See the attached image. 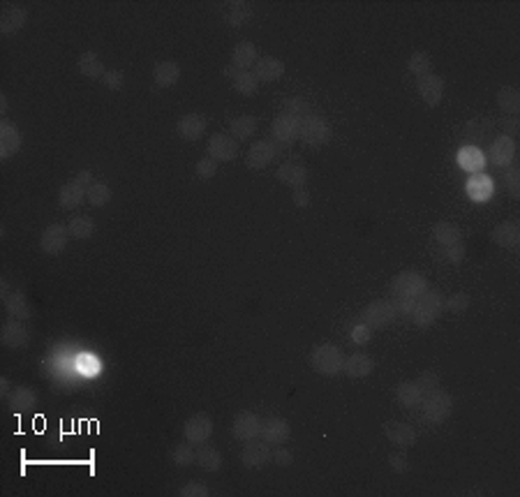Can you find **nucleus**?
<instances>
[{"instance_id":"f257e3e1","label":"nucleus","mask_w":520,"mask_h":497,"mask_svg":"<svg viewBox=\"0 0 520 497\" xmlns=\"http://www.w3.org/2000/svg\"><path fill=\"white\" fill-rule=\"evenodd\" d=\"M442 310H444V296L437 289L428 287L421 296L414 298L410 319L412 324H417V326L426 329V326H431V324H435V319L440 317Z\"/></svg>"},{"instance_id":"f03ea898","label":"nucleus","mask_w":520,"mask_h":497,"mask_svg":"<svg viewBox=\"0 0 520 497\" xmlns=\"http://www.w3.org/2000/svg\"><path fill=\"white\" fill-rule=\"evenodd\" d=\"M310 366L315 373L324 375V377H338L345 368V354L338 345L322 343L310 354Z\"/></svg>"},{"instance_id":"7ed1b4c3","label":"nucleus","mask_w":520,"mask_h":497,"mask_svg":"<svg viewBox=\"0 0 520 497\" xmlns=\"http://www.w3.org/2000/svg\"><path fill=\"white\" fill-rule=\"evenodd\" d=\"M298 139L308 146H324L333 139V127L324 116L308 114L298 120Z\"/></svg>"},{"instance_id":"20e7f679","label":"nucleus","mask_w":520,"mask_h":497,"mask_svg":"<svg viewBox=\"0 0 520 497\" xmlns=\"http://www.w3.org/2000/svg\"><path fill=\"white\" fill-rule=\"evenodd\" d=\"M421 405H424V417L431 424H444L451 417V412H454V398L440 387L431 391V394H426Z\"/></svg>"},{"instance_id":"39448f33","label":"nucleus","mask_w":520,"mask_h":497,"mask_svg":"<svg viewBox=\"0 0 520 497\" xmlns=\"http://www.w3.org/2000/svg\"><path fill=\"white\" fill-rule=\"evenodd\" d=\"M391 294L393 298H417L428 289V280L419 271H400L393 280H391Z\"/></svg>"},{"instance_id":"423d86ee","label":"nucleus","mask_w":520,"mask_h":497,"mask_svg":"<svg viewBox=\"0 0 520 497\" xmlns=\"http://www.w3.org/2000/svg\"><path fill=\"white\" fill-rule=\"evenodd\" d=\"M398 317V310L393 305V298H380V301H373L370 305L363 308V312H361V322L368 324L370 329H384L389 326L391 322Z\"/></svg>"},{"instance_id":"0eeeda50","label":"nucleus","mask_w":520,"mask_h":497,"mask_svg":"<svg viewBox=\"0 0 520 497\" xmlns=\"http://www.w3.org/2000/svg\"><path fill=\"white\" fill-rule=\"evenodd\" d=\"M273 461V449L266 440H247L243 444V451H240V463L245 465L247 470H259L263 465H268Z\"/></svg>"},{"instance_id":"6e6552de","label":"nucleus","mask_w":520,"mask_h":497,"mask_svg":"<svg viewBox=\"0 0 520 497\" xmlns=\"http://www.w3.org/2000/svg\"><path fill=\"white\" fill-rule=\"evenodd\" d=\"M67 243H70V229H67V224H60V222L49 224V227L44 229L42 236H40L42 252L54 254V257H56V254L65 252Z\"/></svg>"},{"instance_id":"1a4fd4ad","label":"nucleus","mask_w":520,"mask_h":497,"mask_svg":"<svg viewBox=\"0 0 520 497\" xmlns=\"http://www.w3.org/2000/svg\"><path fill=\"white\" fill-rule=\"evenodd\" d=\"M486 160H491L495 167L507 169L509 164H514V160H516V141L511 137H507V134L493 139L491 148H488Z\"/></svg>"},{"instance_id":"9d476101","label":"nucleus","mask_w":520,"mask_h":497,"mask_svg":"<svg viewBox=\"0 0 520 497\" xmlns=\"http://www.w3.org/2000/svg\"><path fill=\"white\" fill-rule=\"evenodd\" d=\"M238 155V141L231 134L217 132L208 139V157H213L215 162H231Z\"/></svg>"},{"instance_id":"9b49d317","label":"nucleus","mask_w":520,"mask_h":497,"mask_svg":"<svg viewBox=\"0 0 520 497\" xmlns=\"http://www.w3.org/2000/svg\"><path fill=\"white\" fill-rule=\"evenodd\" d=\"M183 435H185V440L190 444H197V447H199V444H203L210 438V435H213V421H210L208 414H203V412L194 414V417H190L185 421Z\"/></svg>"},{"instance_id":"f8f14e48","label":"nucleus","mask_w":520,"mask_h":497,"mask_svg":"<svg viewBox=\"0 0 520 497\" xmlns=\"http://www.w3.org/2000/svg\"><path fill=\"white\" fill-rule=\"evenodd\" d=\"M261 433V419L257 414L252 412H240L236 414V419H233L231 424V435L240 442H247V440H254L259 438Z\"/></svg>"},{"instance_id":"ddd939ff","label":"nucleus","mask_w":520,"mask_h":497,"mask_svg":"<svg viewBox=\"0 0 520 497\" xmlns=\"http://www.w3.org/2000/svg\"><path fill=\"white\" fill-rule=\"evenodd\" d=\"M275 153H277V148H275L273 141H266V139L254 141V144L247 148V153H245V164L250 169L259 171V169L268 167V164L273 162Z\"/></svg>"},{"instance_id":"4468645a","label":"nucleus","mask_w":520,"mask_h":497,"mask_svg":"<svg viewBox=\"0 0 520 497\" xmlns=\"http://www.w3.org/2000/svg\"><path fill=\"white\" fill-rule=\"evenodd\" d=\"M0 340H3L5 347L10 350H19V347H26L30 343V333L26 329V324H21V319H7L3 324V331H0Z\"/></svg>"},{"instance_id":"2eb2a0df","label":"nucleus","mask_w":520,"mask_h":497,"mask_svg":"<svg viewBox=\"0 0 520 497\" xmlns=\"http://www.w3.org/2000/svg\"><path fill=\"white\" fill-rule=\"evenodd\" d=\"M261 440H266L270 447H280V444H284L289 438H291V428L289 424L284 421L282 417H270L266 421H261Z\"/></svg>"},{"instance_id":"dca6fc26","label":"nucleus","mask_w":520,"mask_h":497,"mask_svg":"<svg viewBox=\"0 0 520 497\" xmlns=\"http://www.w3.org/2000/svg\"><path fill=\"white\" fill-rule=\"evenodd\" d=\"M465 192H467V197H470L472 201H477V204H484V201H488V199L493 197L495 183H493L491 176H486L484 171H481V174H472L470 178H467Z\"/></svg>"},{"instance_id":"f3484780","label":"nucleus","mask_w":520,"mask_h":497,"mask_svg":"<svg viewBox=\"0 0 520 497\" xmlns=\"http://www.w3.org/2000/svg\"><path fill=\"white\" fill-rule=\"evenodd\" d=\"M21 148V132L12 120H0V157L10 160L12 155H17Z\"/></svg>"},{"instance_id":"a211bd4d","label":"nucleus","mask_w":520,"mask_h":497,"mask_svg":"<svg viewBox=\"0 0 520 497\" xmlns=\"http://www.w3.org/2000/svg\"><path fill=\"white\" fill-rule=\"evenodd\" d=\"M252 74L257 77L259 84H273V81H277L284 74V63L280 58L261 56V58H257V63H254Z\"/></svg>"},{"instance_id":"6ab92c4d","label":"nucleus","mask_w":520,"mask_h":497,"mask_svg":"<svg viewBox=\"0 0 520 497\" xmlns=\"http://www.w3.org/2000/svg\"><path fill=\"white\" fill-rule=\"evenodd\" d=\"M206 127H208L206 116H201V114H185V116L178 118L176 132L180 134V139L197 141V139L203 137V134H206Z\"/></svg>"},{"instance_id":"aec40b11","label":"nucleus","mask_w":520,"mask_h":497,"mask_svg":"<svg viewBox=\"0 0 520 497\" xmlns=\"http://www.w3.org/2000/svg\"><path fill=\"white\" fill-rule=\"evenodd\" d=\"M384 435H387L391 444H396L400 449L417 444V431L410 424H403V421H387L384 424Z\"/></svg>"},{"instance_id":"412c9836","label":"nucleus","mask_w":520,"mask_h":497,"mask_svg":"<svg viewBox=\"0 0 520 497\" xmlns=\"http://www.w3.org/2000/svg\"><path fill=\"white\" fill-rule=\"evenodd\" d=\"M417 88H419V95L421 100H424L428 107H437V104L442 102L444 97V81L437 77V74H426V77H419L417 79Z\"/></svg>"},{"instance_id":"4be33fe9","label":"nucleus","mask_w":520,"mask_h":497,"mask_svg":"<svg viewBox=\"0 0 520 497\" xmlns=\"http://www.w3.org/2000/svg\"><path fill=\"white\" fill-rule=\"evenodd\" d=\"M275 178L280 180V183L289 185V187H305L308 183V169L305 164H301L298 160H287L280 164V169L275 171Z\"/></svg>"},{"instance_id":"5701e85b","label":"nucleus","mask_w":520,"mask_h":497,"mask_svg":"<svg viewBox=\"0 0 520 497\" xmlns=\"http://www.w3.org/2000/svg\"><path fill=\"white\" fill-rule=\"evenodd\" d=\"M456 162L463 171H467V174H481V171L486 169L488 160L479 146H463L456 153Z\"/></svg>"},{"instance_id":"b1692460","label":"nucleus","mask_w":520,"mask_h":497,"mask_svg":"<svg viewBox=\"0 0 520 497\" xmlns=\"http://www.w3.org/2000/svg\"><path fill=\"white\" fill-rule=\"evenodd\" d=\"M26 19H28L26 7L14 5V3H7V5L3 7V14H0V30H3V35H14V33H19V30L26 26Z\"/></svg>"},{"instance_id":"393cba45","label":"nucleus","mask_w":520,"mask_h":497,"mask_svg":"<svg viewBox=\"0 0 520 497\" xmlns=\"http://www.w3.org/2000/svg\"><path fill=\"white\" fill-rule=\"evenodd\" d=\"M491 238H493L495 245L504 247V250H518V245H520V227H518V222L507 220V222L497 224V227L493 229Z\"/></svg>"},{"instance_id":"a878e982","label":"nucleus","mask_w":520,"mask_h":497,"mask_svg":"<svg viewBox=\"0 0 520 497\" xmlns=\"http://www.w3.org/2000/svg\"><path fill=\"white\" fill-rule=\"evenodd\" d=\"M270 134L280 144H294L298 139V118L280 114L273 120V125H270Z\"/></svg>"},{"instance_id":"bb28decb","label":"nucleus","mask_w":520,"mask_h":497,"mask_svg":"<svg viewBox=\"0 0 520 497\" xmlns=\"http://www.w3.org/2000/svg\"><path fill=\"white\" fill-rule=\"evenodd\" d=\"M373 370H375V361L363 352L352 354L349 359H345L342 373L349 380H363V377H368V375H373Z\"/></svg>"},{"instance_id":"cd10ccee","label":"nucleus","mask_w":520,"mask_h":497,"mask_svg":"<svg viewBox=\"0 0 520 497\" xmlns=\"http://www.w3.org/2000/svg\"><path fill=\"white\" fill-rule=\"evenodd\" d=\"M86 201V190L84 187H79L74 180H70V183H65L63 187L58 190V206L63 210H74L79 208L81 204Z\"/></svg>"},{"instance_id":"c85d7f7f","label":"nucleus","mask_w":520,"mask_h":497,"mask_svg":"<svg viewBox=\"0 0 520 497\" xmlns=\"http://www.w3.org/2000/svg\"><path fill=\"white\" fill-rule=\"evenodd\" d=\"M180 79V65L173 63V60H162L153 67V81L155 86L160 88H171L173 84H178Z\"/></svg>"},{"instance_id":"c756f323","label":"nucleus","mask_w":520,"mask_h":497,"mask_svg":"<svg viewBox=\"0 0 520 497\" xmlns=\"http://www.w3.org/2000/svg\"><path fill=\"white\" fill-rule=\"evenodd\" d=\"M194 463L203 468L206 472H217L222 468V454L210 444H199V449H194Z\"/></svg>"},{"instance_id":"7c9ffc66","label":"nucleus","mask_w":520,"mask_h":497,"mask_svg":"<svg viewBox=\"0 0 520 497\" xmlns=\"http://www.w3.org/2000/svg\"><path fill=\"white\" fill-rule=\"evenodd\" d=\"M493 132H495V125L491 118H472V120H467L463 127V134L470 141H474V144L484 139H491Z\"/></svg>"},{"instance_id":"2f4dec72","label":"nucleus","mask_w":520,"mask_h":497,"mask_svg":"<svg viewBox=\"0 0 520 497\" xmlns=\"http://www.w3.org/2000/svg\"><path fill=\"white\" fill-rule=\"evenodd\" d=\"M250 19H252V5L243 3V0H233V3L227 5V10H224V21L231 28H243Z\"/></svg>"},{"instance_id":"473e14b6","label":"nucleus","mask_w":520,"mask_h":497,"mask_svg":"<svg viewBox=\"0 0 520 497\" xmlns=\"http://www.w3.org/2000/svg\"><path fill=\"white\" fill-rule=\"evenodd\" d=\"M257 63V49L252 42H238L231 51V65L236 70H250Z\"/></svg>"},{"instance_id":"72a5a7b5","label":"nucleus","mask_w":520,"mask_h":497,"mask_svg":"<svg viewBox=\"0 0 520 497\" xmlns=\"http://www.w3.org/2000/svg\"><path fill=\"white\" fill-rule=\"evenodd\" d=\"M7 403H10V408L14 410V412H28V410H33L35 408V403H37V394L30 387H14L12 389V394H10V398H7Z\"/></svg>"},{"instance_id":"f704fd0d","label":"nucleus","mask_w":520,"mask_h":497,"mask_svg":"<svg viewBox=\"0 0 520 497\" xmlns=\"http://www.w3.org/2000/svg\"><path fill=\"white\" fill-rule=\"evenodd\" d=\"M77 70L88 79H102L104 77V63L102 58L95 54V51H84L77 60Z\"/></svg>"},{"instance_id":"c9c22d12","label":"nucleus","mask_w":520,"mask_h":497,"mask_svg":"<svg viewBox=\"0 0 520 497\" xmlns=\"http://www.w3.org/2000/svg\"><path fill=\"white\" fill-rule=\"evenodd\" d=\"M433 238H435V243H440L442 247H451V245L463 243L461 229H458L454 222H437L433 227Z\"/></svg>"},{"instance_id":"e433bc0d","label":"nucleus","mask_w":520,"mask_h":497,"mask_svg":"<svg viewBox=\"0 0 520 497\" xmlns=\"http://www.w3.org/2000/svg\"><path fill=\"white\" fill-rule=\"evenodd\" d=\"M396 398L403 408H417L424 401V391L419 389L417 382H400L396 387Z\"/></svg>"},{"instance_id":"4c0bfd02","label":"nucleus","mask_w":520,"mask_h":497,"mask_svg":"<svg viewBox=\"0 0 520 497\" xmlns=\"http://www.w3.org/2000/svg\"><path fill=\"white\" fill-rule=\"evenodd\" d=\"M257 127H259V120L254 116H238V118L231 120L229 134L236 141H243V139H250L252 134L257 132Z\"/></svg>"},{"instance_id":"58836bf2","label":"nucleus","mask_w":520,"mask_h":497,"mask_svg":"<svg viewBox=\"0 0 520 497\" xmlns=\"http://www.w3.org/2000/svg\"><path fill=\"white\" fill-rule=\"evenodd\" d=\"M5 310L10 312V317L21 319V322L30 319V315H33L26 296L21 291H14V294H10V296H5Z\"/></svg>"},{"instance_id":"ea45409f","label":"nucleus","mask_w":520,"mask_h":497,"mask_svg":"<svg viewBox=\"0 0 520 497\" xmlns=\"http://www.w3.org/2000/svg\"><path fill=\"white\" fill-rule=\"evenodd\" d=\"M231 86H233V90H236V93H240L243 97H250V95L257 93L259 81L252 74V70H238L236 74H233Z\"/></svg>"},{"instance_id":"a19ab883","label":"nucleus","mask_w":520,"mask_h":497,"mask_svg":"<svg viewBox=\"0 0 520 497\" xmlns=\"http://www.w3.org/2000/svg\"><path fill=\"white\" fill-rule=\"evenodd\" d=\"M497 104H500V109L504 111V114L516 116L518 111H520V93H518V88L504 86V88L497 90Z\"/></svg>"},{"instance_id":"79ce46f5","label":"nucleus","mask_w":520,"mask_h":497,"mask_svg":"<svg viewBox=\"0 0 520 497\" xmlns=\"http://www.w3.org/2000/svg\"><path fill=\"white\" fill-rule=\"evenodd\" d=\"M407 70H410V74H414V77H426V74H431L433 70V58L428 51H414V54L410 56V60H407Z\"/></svg>"},{"instance_id":"37998d69","label":"nucleus","mask_w":520,"mask_h":497,"mask_svg":"<svg viewBox=\"0 0 520 497\" xmlns=\"http://www.w3.org/2000/svg\"><path fill=\"white\" fill-rule=\"evenodd\" d=\"M67 229H70V236L84 240L95 234V222L90 215H74L72 220L67 222Z\"/></svg>"},{"instance_id":"c03bdc74","label":"nucleus","mask_w":520,"mask_h":497,"mask_svg":"<svg viewBox=\"0 0 520 497\" xmlns=\"http://www.w3.org/2000/svg\"><path fill=\"white\" fill-rule=\"evenodd\" d=\"M86 201L90 206H95V208L107 206L111 201V187L107 183H97V180H95V183L86 190Z\"/></svg>"},{"instance_id":"a18cd8bd","label":"nucleus","mask_w":520,"mask_h":497,"mask_svg":"<svg viewBox=\"0 0 520 497\" xmlns=\"http://www.w3.org/2000/svg\"><path fill=\"white\" fill-rule=\"evenodd\" d=\"M280 114H287V116H294V118H303L308 114H312L310 111V102L305 100V97H287L282 104V111Z\"/></svg>"},{"instance_id":"49530a36","label":"nucleus","mask_w":520,"mask_h":497,"mask_svg":"<svg viewBox=\"0 0 520 497\" xmlns=\"http://www.w3.org/2000/svg\"><path fill=\"white\" fill-rule=\"evenodd\" d=\"M171 461H173V465H178V468H187V465H192L194 463V449H192V444L187 442V440L176 444V447H173V451H171Z\"/></svg>"},{"instance_id":"de8ad7c7","label":"nucleus","mask_w":520,"mask_h":497,"mask_svg":"<svg viewBox=\"0 0 520 497\" xmlns=\"http://www.w3.org/2000/svg\"><path fill=\"white\" fill-rule=\"evenodd\" d=\"M504 187L511 194V199H520V169L516 164H509L504 171Z\"/></svg>"},{"instance_id":"09e8293b","label":"nucleus","mask_w":520,"mask_h":497,"mask_svg":"<svg viewBox=\"0 0 520 497\" xmlns=\"http://www.w3.org/2000/svg\"><path fill=\"white\" fill-rule=\"evenodd\" d=\"M444 308H447L449 312H465L467 308H470V296H467L465 291L451 294V296L444 301Z\"/></svg>"},{"instance_id":"8fccbe9b","label":"nucleus","mask_w":520,"mask_h":497,"mask_svg":"<svg viewBox=\"0 0 520 497\" xmlns=\"http://www.w3.org/2000/svg\"><path fill=\"white\" fill-rule=\"evenodd\" d=\"M194 174H197L201 180L213 178L217 174V162L213 160V157H201V160L197 162V167H194Z\"/></svg>"},{"instance_id":"3c124183","label":"nucleus","mask_w":520,"mask_h":497,"mask_svg":"<svg viewBox=\"0 0 520 497\" xmlns=\"http://www.w3.org/2000/svg\"><path fill=\"white\" fill-rule=\"evenodd\" d=\"M349 338H352V343H356V345H368L370 343V338H373V329L368 326V324H354L352 326V331H349Z\"/></svg>"},{"instance_id":"603ef678","label":"nucleus","mask_w":520,"mask_h":497,"mask_svg":"<svg viewBox=\"0 0 520 497\" xmlns=\"http://www.w3.org/2000/svg\"><path fill=\"white\" fill-rule=\"evenodd\" d=\"M178 495L180 497H208L210 491L201 484V481H187V484L178 491Z\"/></svg>"},{"instance_id":"864d4df0","label":"nucleus","mask_w":520,"mask_h":497,"mask_svg":"<svg viewBox=\"0 0 520 497\" xmlns=\"http://www.w3.org/2000/svg\"><path fill=\"white\" fill-rule=\"evenodd\" d=\"M417 384H419V389L424 391V396H426V394H431V391H435L437 387H440V377H437L433 370H426V373L419 375Z\"/></svg>"},{"instance_id":"5fc2aeb1","label":"nucleus","mask_w":520,"mask_h":497,"mask_svg":"<svg viewBox=\"0 0 520 497\" xmlns=\"http://www.w3.org/2000/svg\"><path fill=\"white\" fill-rule=\"evenodd\" d=\"M102 81H104V86H107L109 90H120V88H123L125 77H123V72H120V70H107V72H104Z\"/></svg>"},{"instance_id":"6e6d98bb","label":"nucleus","mask_w":520,"mask_h":497,"mask_svg":"<svg viewBox=\"0 0 520 497\" xmlns=\"http://www.w3.org/2000/svg\"><path fill=\"white\" fill-rule=\"evenodd\" d=\"M389 465H391V470L393 472H398V474H407L410 472V461H407V456H403V454H391L389 456Z\"/></svg>"},{"instance_id":"4d7b16f0","label":"nucleus","mask_w":520,"mask_h":497,"mask_svg":"<svg viewBox=\"0 0 520 497\" xmlns=\"http://www.w3.org/2000/svg\"><path fill=\"white\" fill-rule=\"evenodd\" d=\"M463 257H465V245L463 243L444 247V259H447L449 264H461Z\"/></svg>"},{"instance_id":"13d9d810","label":"nucleus","mask_w":520,"mask_h":497,"mask_svg":"<svg viewBox=\"0 0 520 497\" xmlns=\"http://www.w3.org/2000/svg\"><path fill=\"white\" fill-rule=\"evenodd\" d=\"M273 461H275L277 465H280V468H289V465L294 463V454H291L289 449H284L282 444H280V447H277V449L273 451Z\"/></svg>"},{"instance_id":"bf43d9fd","label":"nucleus","mask_w":520,"mask_h":497,"mask_svg":"<svg viewBox=\"0 0 520 497\" xmlns=\"http://www.w3.org/2000/svg\"><path fill=\"white\" fill-rule=\"evenodd\" d=\"M291 199H294V204H296L298 208H308V206H310V192H308L305 187H296Z\"/></svg>"},{"instance_id":"052dcab7","label":"nucleus","mask_w":520,"mask_h":497,"mask_svg":"<svg viewBox=\"0 0 520 497\" xmlns=\"http://www.w3.org/2000/svg\"><path fill=\"white\" fill-rule=\"evenodd\" d=\"M72 180H74V183H77L79 187H84V190H88V187H90V185H93V183H95V180H93V174H90V171H88V169H84V171H79V174H77V176H74Z\"/></svg>"},{"instance_id":"680f3d73","label":"nucleus","mask_w":520,"mask_h":497,"mask_svg":"<svg viewBox=\"0 0 520 497\" xmlns=\"http://www.w3.org/2000/svg\"><path fill=\"white\" fill-rule=\"evenodd\" d=\"M0 394H3V398H10L12 389H10V382H7V377L0 380Z\"/></svg>"},{"instance_id":"e2e57ef3","label":"nucleus","mask_w":520,"mask_h":497,"mask_svg":"<svg viewBox=\"0 0 520 497\" xmlns=\"http://www.w3.org/2000/svg\"><path fill=\"white\" fill-rule=\"evenodd\" d=\"M0 111H3V114L7 111V97L5 95H0Z\"/></svg>"}]
</instances>
